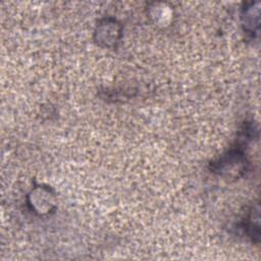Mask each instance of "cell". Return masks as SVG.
<instances>
[{
    "label": "cell",
    "instance_id": "277c9868",
    "mask_svg": "<svg viewBox=\"0 0 261 261\" xmlns=\"http://www.w3.org/2000/svg\"><path fill=\"white\" fill-rule=\"evenodd\" d=\"M259 204H255L251 207L247 217L245 218L244 230L247 236L255 243L259 242L260 226H259Z\"/></svg>",
    "mask_w": 261,
    "mask_h": 261
},
{
    "label": "cell",
    "instance_id": "3957f363",
    "mask_svg": "<svg viewBox=\"0 0 261 261\" xmlns=\"http://www.w3.org/2000/svg\"><path fill=\"white\" fill-rule=\"evenodd\" d=\"M259 3L251 2L243 8L242 11V21L244 31L248 34L255 35L258 34L259 30Z\"/></svg>",
    "mask_w": 261,
    "mask_h": 261
},
{
    "label": "cell",
    "instance_id": "7a4b0ae2",
    "mask_svg": "<svg viewBox=\"0 0 261 261\" xmlns=\"http://www.w3.org/2000/svg\"><path fill=\"white\" fill-rule=\"evenodd\" d=\"M96 42L105 47H112L119 41L121 29L113 18H105L98 25L95 32Z\"/></svg>",
    "mask_w": 261,
    "mask_h": 261
},
{
    "label": "cell",
    "instance_id": "6da1fadb",
    "mask_svg": "<svg viewBox=\"0 0 261 261\" xmlns=\"http://www.w3.org/2000/svg\"><path fill=\"white\" fill-rule=\"evenodd\" d=\"M249 161L246 154L241 149L239 143L236 148L229 149L227 152L222 154L216 161L212 162V170L219 175L228 178H239L247 170Z\"/></svg>",
    "mask_w": 261,
    "mask_h": 261
}]
</instances>
